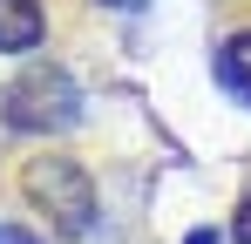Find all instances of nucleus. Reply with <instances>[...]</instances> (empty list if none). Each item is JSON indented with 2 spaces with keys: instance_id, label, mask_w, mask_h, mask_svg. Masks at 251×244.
Returning a JSON list of instances; mask_svg holds the SVG:
<instances>
[{
  "instance_id": "1",
  "label": "nucleus",
  "mask_w": 251,
  "mask_h": 244,
  "mask_svg": "<svg viewBox=\"0 0 251 244\" xmlns=\"http://www.w3.org/2000/svg\"><path fill=\"white\" fill-rule=\"evenodd\" d=\"M0 122L14 136H61L82 122V88L61 68H21L0 95Z\"/></svg>"
},
{
  "instance_id": "2",
  "label": "nucleus",
  "mask_w": 251,
  "mask_h": 244,
  "mask_svg": "<svg viewBox=\"0 0 251 244\" xmlns=\"http://www.w3.org/2000/svg\"><path fill=\"white\" fill-rule=\"evenodd\" d=\"M21 190H27V203L41 210L61 238H82L88 224H95V176H88L82 163H68V156H34L21 170Z\"/></svg>"
},
{
  "instance_id": "3",
  "label": "nucleus",
  "mask_w": 251,
  "mask_h": 244,
  "mask_svg": "<svg viewBox=\"0 0 251 244\" xmlns=\"http://www.w3.org/2000/svg\"><path fill=\"white\" fill-rule=\"evenodd\" d=\"M41 34H48L41 0H0V48H7V54H27V48H41Z\"/></svg>"
},
{
  "instance_id": "4",
  "label": "nucleus",
  "mask_w": 251,
  "mask_h": 244,
  "mask_svg": "<svg viewBox=\"0 0 251 244\" xmlns=\"http://www.w3.org/2000/svg\"><path fill=\"white\" fill-rule=\"evenodd\" d=\"M217 81H224V95H238L251 109V34H231L217 48Z\"/></svg>"
},
{
  "instance_id": "5",
  "label": "nucleus",
  "mask_w": 251,
  "mask_h": 244,
  "mask_svg": "<svg viewBox=\"0 0 251 244\" xmlns=\"http://www.w3.org/2000/svg\"><path fill=\"white\" fill-rule=\"evenodd\" d=\"M231 238L251 244V190H245V203H238V217H231Z\"/></svg>"
},
{
  "instance_id": "6",
  "label": "nucleus",
  "mask_w": 251,
  "mask_h": 244,
  "mask_svg": "<svg viewBox=\"0 0 251 244\" xmlns=\"http://www.w3.org/2000/svg\"><path fill=\"white\" fill-rule=\"evenodd\" d=\"M0 244H41V238H27V231H14V224H0Z\"/></svg>"
},
{
  "instance_id": "7",
  "label": "nucleus",
  "mask_w": 251,
  "mask_h": 244,
  "mask_svg": "<svg viewBox=\"0 0 251 244\" xmlns=\"http://www.w3.org/2000/svg\"><path fill=\"white\" fill-rule=\"evenodd\" d=\"M183 244H217V231H210V224H204V231H190V238H183Z\"/></svg>"
},
{
  "instance_id": "8",
  "label": "nucleus",
  "mask_w": 251,
  "mask_h": 244,
  "mask_svg": "<svg viewBox=\"0 0 251 244\" xmlns=\"http://www.w3.org/2000/svg\"><path fill=\"white\" fill-rule=\"evenodd\" d=\"M109 7H143V0H109Z\"/></svg>"
}]
</instances>
